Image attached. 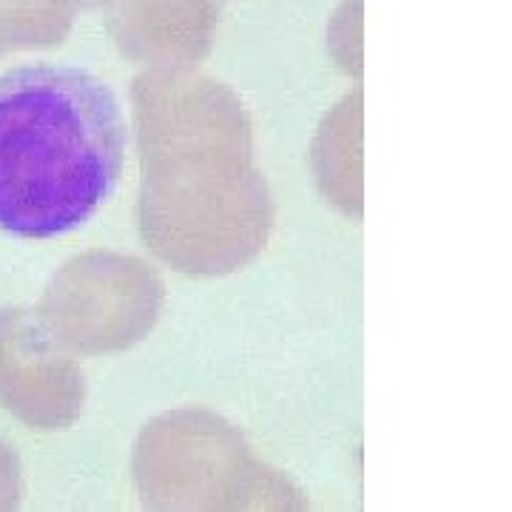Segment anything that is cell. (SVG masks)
Returning a JSON list of instances; mask_svg holds the SVG:
<instances>
[{
  "mask_svg": "<svg viewBox=\"0 0 512 512\" xmlns=\"http://www.w3.org/2000/svg\"><path fill=\"white\" fill-rule=\"evenodd\" d=\"M126 146L120 100L100 77L49 63L0 74V231L80 228L109 200Z\"/></svg>",
  "mask_w": 512,
  "mask_h": 512,
  "instance_id": "1",
  "label": "cell"
}]
</instances>
